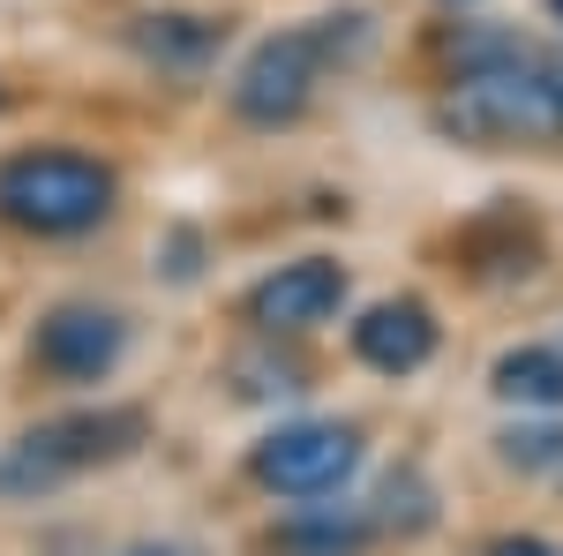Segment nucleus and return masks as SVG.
<instances>
[{
  "instance_id": "39448f33",
  "label": "nucleus",
  "mask_w": 563,
  "mask_h": 556,
  "mask_svg": "<svg viewBox=\"0 0 563 556\" xmlns=\"http://www.w3.org/2000/svg\"><path fill=\"white\" fill-rule=\"evenodd\" d=\"M361 467V428L346 422H286L271 428L256 451H249V473H256L271 497H339Z\"/></svg>"
},
{
  "instance_id": "6e6552de",
  "label": "nucleus",
  "mask_w": 563,
  "mask_h": 556,
  "mask_svg": "<svg viewBox=\"0 0 563 556\" xmlns=\"http://www.w3.org/2000/svg\"><path fill=\"white\" fill-rule=\"evenodd\" d=\"M435 339H443V331H435L429 301H376V308H361V324H353V353H361L368 369H384V377L429 369Z\"/></svg>"
},
{
  "instance_id": "f257e3e1",
  "label": "nucleus",
  "mask_w": 563,
  "mask_h": 556,
  "mask_svg": "<svg viewBox=\"0 0 563 556\" xmlns=\"http://www.w3.org/2000/svg\"><path fill=\"white\" fill-rule=\"evenodd\" d=\"M459 76L435 106V129L474 151H556L563 143V61L504 31L451 39Z\"/></svg>"
},
{
  "instance_id": "0eeeda50",
  "label": "nucleus",
  "mask_w": 563,
  "mask_h": 556,
  "mask_svg": "<svg viewBox=\"0 0 563 556\" xmlns=\"http://www.w3.org/2000/svg\"><path fill=\"white\" fill-rule=\"evenodd\" d=\"M249 324L256 331H316V324H331L339 308H346V263L331 257H301V263H278L271 279L249 286Z\"/></svg>"
},
{
  "instance_id": "9d476101",
  "label": "nucleus",
  "mask_w": 563,
  "mask_h": 556,
  "mask_svg": "<svg viewBox=\"0 0 563 556\" xmlns=\"http://www.w3.org/2000/svg\"><path fill=\"white\" fill-rule=\"evenodd\" d=\"M488 391L511 406H563V346H511L496 353Z\"/></svg>"
},
{
  "instance_id": "20e7f679",
  "label": "nucleus",
  "mask_w": 563,
  "mask_h": 556,
  "mask_svg": "<svg viewBox=\"0 0 563 556\" xmlns=\"http://www.w3.org/2000/svg\"><path fill=\"white\" fill-rule=\"evenodd\" d=\"M113 196H121L113 166H98L84 151H15L0 166V218L23 233H45V241L106 226Z\"/></svg>"
},
{
  "instance_id": "1a4fd4ad",
  "label": "nucleus",
  "mask_w": 563,
  "mask_h": 556,
  "mask_svg": "<svg viewBox=\"0 0 563 556\" xmlns=\"http://www.w3.org/2000/svg\"><path fill=\"white\" fill-rule=\"evenodd\" d=\"M129 39H135V53L158 61V68H203L218 45H225V23H218V15H143Z\"/></svg>"
},
{
  "instance_id": "423d86ee",
  "label": "nucleus",
  "mask_w": 563,
  "mask_h": 556,
  "mask_svg": "<svg viewBox=\"0 0 563 556\" xmlns=\"http://www.w3.org/2000/svg\"><path fill=\"white\" fill-rule=\"evenodd\" d=\"M121 353H129V324L113 308H98V301H60V308H45L38 331H31V361H38L45 377H60V384L113 377Z\"/></svg>"
},
{
  "instance_id": "f8f14e48",
  "label": "nucleus",
  "mask_w": 563,
  "mask_h": 556,
  "mask_svg": "<svg viewBox=\"0 0 563 556\" xmlns=\"http://www.w3.org/2000/svg\"><path fill=\"white\" fill-rule=\"evenodd\" d=\"M504 459L526 467V473L563 467V428H511V436H504Z\"/></svg>"
},
{
  "instance_id": "7ed1b4c3",
  "label": "nucleus",
  "mask_w": 563,
  "mask_h": 556,
  "mask_svg": "<svg viewBox=\"0 0 563 556\" xmlns=\"http://www.w3.org/2000/svg\"><path fill=\"white\" fill-rule=\"evenodd\" d=\"M143 436H151V422L135 406H90V414H60V422L23 428L0 451V504L45 497V489H60V481H76L90 467H113V459H129Z\"/></svg>"
},
{
  "instance_id": "ddd939ff",
  "label": "nucleus",
  "mask_w": 563,
  "mask_h": 556,
  "mask_svg": "<svg viewBox=\"0 0 563 556\" xmlns=\"http://www.w3.org/2000/svg\"><path fill=\"white\" fill-rule=\"evenodd\" d=\"M481 556H563L556 542H541V534H504V542H488Z\"/></svg>"
},
{
  "instance_id": "9b49d317",
  "label": "nucleus",
  "mask_w": 563,
  "mask_h": 556,
  "mask_svg": "<svg viewBox=\"0 0 563 556\" xmlns=\"http://www.w3.org/2000/svg\"><path fill=\"white\" fill-rule=\"evenodd\" d=\"M368 534H376V519L316 512V519H286V526H278V549L286 556H361Z\"/></svg>"
},
{
  "instance_id": "2eb2a0df",
  "label": "nucleus",
  "mask_w": 563,
  "mask_h": 556,
  "mask_svg": "<svg viewBox=\"0 0 563 556\" xmlns=\"http://www.w3.org/2000/svg\"><path fill=\"white\" fill-rule=\"evenodd\" d=\"M549 8H556V23H563V0H549Z\"/></svg>"
},
{
  "instance_id": "f03ea898",
  "label": "nucleus",
  "mask_w": 563,
  "mask_h": 556,
  "mask_svg": "<svg viewBox=\"0 0 563 556\" xmlns=\"http://www.w3.org/2000/svg\"><path fill=\"white\" fill-rule=\"evenodd\" d=\"M368 45H376V15L368 8H331V15H308L294 31H271L233 68V113L249 129H294L339 68L368 61Z\"/></svg>"
},
{
  "instance_id": "4468645a",
  "label": "nucleus",
  "mask_w": 563,
  "mask_h": 556,
  "mask_svg": "<svg viewBox=\"0 0 563 556\" xmlns=\"http://www.w3.org/2000/svg\"><path fill=\"white\" fill-rule=\"evenodd\" d=\"M121 556H180V549H166V542H135V549H121Z\"/></svg>"
}]
</instances>
